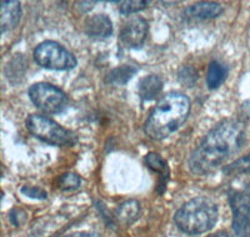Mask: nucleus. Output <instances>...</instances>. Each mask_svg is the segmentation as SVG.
I'll return each mask as SVG.
<instances>
[{
	"instance_id": "nucleus-1",
	"label": "nucleus",
	"mask_w": 250,
	"mask_h": 237,
	"mask_svg": "<svg viewBox=\"0 0 250 237\" xmlns=\"http://www.w3.org/2000/svg\"><path fill=\"white\" fill-rule=\"evenodd\" d=\"M247 141L242 121L224 120L214 126L189 158V169L195 175H208L230 160Z\"/></svg>"
},
{
	"instance_id": "nucleus-2",
	"label": "nucleus",
	"mask_w": 250,
	"mask_h": 237,
	"mask_svg": "<svg viewBox=\"0 0 250 237\" xmlns=\"http://www.w3.org/2000/svg\"><path fill=\"white\" fill-rule=\"evenodd\" d=\"M190 109V100L184 94L170 93L165 95L145 122V134L154 140L168 138L187 121Z\"/></svg>"
},
{
	"instance_id": "nucleus-3",
	"label": "nucleus",
	"mask_w": 250,
	"mask_h": 237,
	"mask_svg": "<svg viewBox=\"0 0 250 237\" xmlns=\"http://www.w3.org/2000/svg\"><path fill=\"white\" fill-rule=\"evenodd\" d=\"M219 217V210L210 198H195L188 201L174 215V222L183 232L200 235L210 231Z\"/></svg>"
},
{
	"instance_id": "nucleus-4",
	"label": "nucleus",
	"mask_w": 250,
	"mask_h": 237,
	"mask_svg": "<svg viewBox=\"0 0 250 237\" xmlns=\"http://www.w3.org/2000/svg\"><path fill=\"white\" fill-rule=\"evenodd\" d=\"M25 125L31 135L49 145L74 146L78 142V136L73 131L62 127L46 116L29 115Z\"/></svg>"
},
{
	"instance_id": "nucleus-5",
	"label": "nucleus",
	"mask_w": 250,
	"mask_h": 237,
	"mask_svg": "<svg viewBox=\"0 0 250 237\" xmlns=\"http://www.w3.org/2000/svg\"><path fill=\"white\" fill-rule=\"evenodd\" d=\"M34 60L38 65L58 71L71 70L77 66L75 57L57 41H44L35 48Z\"/></svg>"
},
{
	"instance_id": "nucleus-6",
	"label": "nucleus",
	"mask_w": 250,
	"mask_h": 237,
	"mask_svg": "<svg viewBox=\"0 0 250 237\" xmlns=\"http://www.w3.org/2000/svg\"><path fill=\"white\" fill-rule=\"evenodd\" d=\"M31 102L46 114H59L68 105V96L49 82H37L28 91Z\"/></svg>"
},
{
	"instance_id": "nucleus-7",
	"label": "nucleus",
	"mask_w": 250,
	"mask_h": 237,
	"mask_svg": "<svg viewBox=\"0 0 250 237\" xmlns=\"http://www.w3.org/2000/svg\"><path fill=\"white\" fill-rule=\"evenodd\" d=\"M229 203L233 212V229L236 235H244L245 226L250 216V189L234 190L229 195Z\"/></svg>"
},
{
	"instance_id": "nucleus-8",
	"label": "nucleus",
	"mask_w": 250,
	"mask_h": 237,
	"mask_svg": "<svg viewBox=\"0 0 250 237\" xmlns=\"http://www.w3.org/2000/svg\"><path fill=\"white\" fill-rule=\"evenodd\" d=\"M149 25L144 18H133L126 21L120 33V40L126 48H139L148 35Z\"/></svg>"
},
{
	"instance_id": "nucleus-9",
	"label": "nucleus",
	"mask_w": 250,
	"mask_h": 237,
	"mask_svg": "<svg viewBox=\"0 0 250 237\" xmlns=\"http://www.w3.org/2000/svg\"><path fill=\"white\" fill-rule=\"evenodd\" d=\"M21 18V4L15 0H4L0 3V19L1 33L12 30L18 25Z\"/></svg>"
},
{
	"instance_id": "nucleus-10",
	"label": "nucleus",
	"mask_w": 250,
	"mask_h": 237,
	"mask_svg": "<svg viewBox=\"0 0 250 237\" xmlns=\"http://www.w3.org/2000/svg\"><path fill=\"white\" fill-rule=\"evenodd\" d=\"M84 29L91 38H108L113 34V23L106 15L95 14L85 20Z\"/></svg>"
},
{
	"instance_id": "nucleus-11",
	"label": "nucleus",
	"mask_w": 250,
	"mask_h": 237,
	"mask_svg": "<svg viewBox=\"0 0 250 237\" xmlns=\"http://www.w3.org/2000/svg\"><path fill=\"white\" fill-rule=\"evenodd\" d=\"M145 164L148 165L149 169L159 175V185H158V192L163 194L170 178V170H169L167 161L156 153H150L145 156Z\"/></svg>"
},
{
	"instance_id": "nucleus-12",
	"label": "nucleus",
	"mask_w": 250,
	"mask_h": 237,
	"mask_svg": "<svg viewBox=\"0 0 250 237\" xmlns=\"http://www.w3.org/2000/svg\"><path fill=\"white\" fill-rule=\"evenodd\" d=\"M223 13L222 4L213 3V1H202L193 5L188 6L185 10V15L194 19H213L219 17Z\"/></svg>"
},
{
	"instance_id": "nucleus-13",
	"label": "nucleus",
	"mask_w": 250,
	"mask_h": 237,
	"mask_svg": "<svg viewBox=\"0 0 250 237\" xmlns=\"http://www.w3.org/2000/svg\"><path fill=\"white\" fill-rule=\"evenodd\" d=\"M140 214H142L140 203L137 200H128L119 205L115 211V218L118 222L129 226L140 217Z\"/></svg>"
},
{
	"instance_id": "nucleus-14",
	"label": "nucleus",
	"mask_w": 250,
	"mask_h": 237,
	"mask_svg": "<svg viewBox=\"0 0 250 237\" xmlns=\"http://www.w3.org/2000/svg\"><path fill=\"white\" fill-rule=\"evenodd\" d=\"M163 90V81L156 75H148L139 82V95L143 100L150 101L156 99Z\"/></svg>"
},
{
	"instance_id": "nucleus-15",
	"label": "nucleus",
	"mask_w": 250,
	"mask_h": 237,
	"mask_svg": "<svg viewBox=\"0 0 250 237\" xmlns=\"http://www.w3.org/2000/svg\"><path fill=\"white\" fill-rule=\"evenodd\" d=\"M228 77V68L222 62L211 61L207 73V84L209 89H216L224 82Z\"/></svg>"
},
{
	"instance_id": "nucleus-16",
	"label": "nucleus",
	"mask_w": 250,
	"mask_h": 237,
	"mask_svg": "<svg viewBox=\"0 0 250 237\" xmlns=\"http://www.w3.org/2000/svg\"><path fill=\"white\" fill-rule=\"evenodd\" d=\"M138 69L133 65H122L114 69L108 77V81L113 85H124L137 74Z\"/></svg>"
},
{
	"instance_id": "nucleus-17",
	"label": "nucleus",
	"mask_w": 250,
	"mask_h": 237,
	"mask_svg": "<svg viewBox=\"0 0 250 237\" xmlns=\"http://www.w3.org/2000/svg\"><path fill=\"white\" fill-rule=\"evenodd\" d=\"M223 171L229 176L250 175V154L233 161L230 165L225 166Z\"/></svg>"
},
{
	"instance_id": "nucleus-18",
	"label": "nucleus",
	"mask_w": 250,
	"mask_h": 237,
	"mask_svg": "<svg viewBox=\"0 0 250 237\" xmlns=\"http://www.w3.org/2000/svg\"><path fill=\"white\" fill-rule=\"evenodd\" d=\"M80 185H82V178L73 172H66L59 178V187L62 191H74L79 189Z\"/></svg>"
},
{
	"instance_id": "nucleus-19",
	"label": "nucleus",
	"mask_w": 250,
	"mask_h": 237,
	"mask_svg": "<svg viewBox=\"0 0 250 237\" xmlns=\"http://www.w3.org/2000/svg\"><path fill=\"white\" fill-rule=\"evenodd\" d=\"M148 1H143V0H131V1H122L119 3V12L124 15L133 14V13H138L143 9L146 8Z\"/></svg>"
},
{
	"instance_id": "nucleus-20",
	"label": "nucleus",
	"mask_w": 250,
	"mask_h": 237,
	"mask_svg": "<svg viewBox=\"0 0 250 237\" xmlns=\"http://www.w3.org/2000/svg\"><path fill=\"white\" fill-rule=\"evenodd\" d=\"M179 81L182 82L184 86H187V88H190V86H193L194 84H195L196 79H198V73H196V70L194 68H191V66H184V68L182 69V70H179Z\"/></svg>"
},
{
	"instance_id": "nucleus-21",
	"label": "nucleus",
	"mask_w": 250,
	"mask_h": 237,
	"mask_svg": "<svg viewBox=\"0 0 250 237\" xmlns=\"http://www.w3.org/2000/svg\"><path fill=\"white\" fill-rule=\"evenodd\" d=\"M21 194L31 198H38V200H44L48 198V194L43 189L38 186H24L21 189Z\"/></svg>"
},
{
	"instance_id": "nucleus-22",
	"label": "nucleus",
	"mask_w": 250,
	"mask_h": 237,
	"mask_svg": "<svg viewBox=\"0 0 250 237\" xmlns=\"http://www.w3.org/2000/svg\"><path fill=\"white\" fill-rule=\"evenodd\" d=\"M239 118L243 124H250V99L243 102L239 107Z\"/></svg>"
},
{
	"instance_id": "nucleus-23",
	"label": "nucleus",
	"mask_w": 250,
	"mask_h": 237,
	"mask_svg": "<svg viewBox=\"0 0 250 237\" xmlns=\"http://www.w3.org/2000/svg\"><path fill=\"white\" fill-rule=\"evenodd\" d=\"M66 237H100L98 234H93V232H75Z\"/></svg>"
},
{
	"instance_id": "nucleus-24",
	"label": "nucleus",
	"mask_w": 250,
	"mask_h": 237,
	"mask_svg": "<svg viewBox=\"0 0 250 237\" xmlns=\"http://www.w3.org/2000/svg\"><path fill=\"white\" fill-rule=\"evenodd\" d=\"M243 236L250 237V216H249V218H248V222H247V226H245L244 235H243Z\"/></svg>"
},
{
	"instance_id": "nucleus-25",
	"label": "nucleus",
	"mask_w": 250,
	"mask_h": 237,
	"mask_svg": "<svg viewBox=\"0 0 250 237\" xmlns=\"http://www.w3.org/2000/svg\"><path fill=\"white\" fill-rule=\"evenodd\" d=\"M208 237H229V235H228L227 232L222 231V232H216V234H213V235H210V236H208Z\"/></svg>"
}]
</instances>
